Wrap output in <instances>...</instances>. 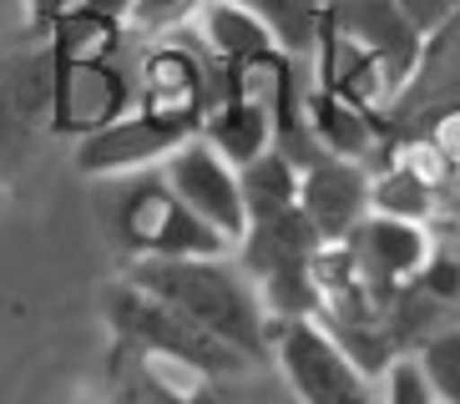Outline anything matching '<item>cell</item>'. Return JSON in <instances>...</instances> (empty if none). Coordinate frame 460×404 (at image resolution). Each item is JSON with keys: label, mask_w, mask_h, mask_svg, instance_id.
I'll list each match as a JSON object with an SVG mask.
<instances>
[{"label": "cell", "mask_w": 460, "mask_h": 404, "mask_svg": "<svg viewBox=\"0 0 460 404\" xmlns=\"http://www.w3.org/2000/svg\"><path fill=\"white\" fill-rule=\"evenodd\" d=\"M344 253H349L359 283L369 288V298L385 303V298H394L400 288H410V283L425 273L435 242H430V233H425V223L369 213L365 223L344 238Z\"/></svg>", "instance_id": "6"}, {"label": "cell", "mask_w": 460, "mask_h": 404, "mask_svg": "<svg viewBox=\"0 0 460 404\" xmlns=\"http://www.w3.org/2000/svg\"><path fill=\"white\" fill-rule=\"evenodd\" d=\"M46 36H51V61H117V51H122V40H127V26L71 5V11H61L46 26Z\"/></svg>", "instance_id": "18"}, {"label": "cell", "mask_w": 460, "mask_h": 404, "mask_svg": "<svg viewBox=\"0 0 460 404\" xmlns=\"http://www.w3.org/2000/svg\"><path fill=\"white\" fill-rule=\"evenodd\" d=\"M107 319L117 329L132 354H147V359H167V364H182L192 374L203 379H223V374H238L243 369V354L228 349L223 338H213L208 329H198L192 319H182L177 309L157 303L152 294L122 283V288H111L107 298Z\"/></svg>", "instance_id": "2"}, {"label": "cell", "mask_w": 460, "mask_h": 404, "mask_svg": "<svg viewBox=\"0 0 460 404\" xmlns=\"http://www.w3.org/2000/svg\"><path fill=\"white\" fill-rule=\"evenodd\" d=\"M182 404H228V400H223V394L213 390V379H198V384L188 390V400H182Z\"/></svg>", "instance_id": "27"}, {"label": "cell", "mask_w": 460, "mask_h": 404, "mask_svg": "<svg viewBox=\"0 0 460 404\" xmlns=\"http://www.w3.org/2000/svg\"><path fill=\"white\" fill-rule=\"evenodd\" d=\"M127 283L152 294L157 303L177 309L243 359L269 354V313L258 303V288L238 263L223 258H132Z\"/></svg>", "instance_id": "1"}, {"label": "cell", "mask_w": 460, "mask_h": 404, "mask_svg": "<svg viewBox=\"0 0 460 404\" xmlns=\"http://www.w3.org/2000/svg\"><path fill=\"white\" fill-rule=\"evenodd\" d=\"M304 121H309L314 147L324 152V157L365 162L369 152H375V117H369L359 101L329 92V86H319V92L304 101ZM365 167H369V162H365Z\"/></svg>", "instance_id": "13"}, {"label": "cell", "mask_w": 460, "mask_h": 404, "mask_svg": "<svg viewBox=\"0 0 460 404\" xmlns=\"http://www.w3.org/2000/svg\"><path fill=\"white\" fill-rule=\"evenodd\" d=\"M0 198H5V177H0Z\"/></svg>", "instance_id": "29"}, {"label": "cell", "mask_w": 460, "mask_h": 404, "mask_svg": "<svg viewBox=\"0 0 460 404\" xmlns=\"http://www.w3.org/2000/svg\"><path fill=\"white\" fill-rule=\"evenodd\" d=\"M182 142L177 127L152 121L147 111H122L117 121L76 136V172L82 177H132L163 167V157Z\"/></svg>", "instance_id": "9"}, {"label": "cell", "mask_w": 460, "mask_h": 404, "mask_svg": "<svg viewBox=\"0 0 460 404\" xmlns=\"http://www.w3.org/2000/svg\"><path fill=\"white\" fill-rule=\"evenodd\" d=\"M132 111V86L111 61H51L46 127L61 136H86Z\"/></svg>", "instance_id": "7"}, {"label": "cell", "mask_w": 460, "mask_h": 404, "mask_svg": "<svg viewBox=\"0 0 460 404\" xmlns=\"http://www.w3.org/2000/svg\"><path fill=\"white\" fill-rule=\"evenodd\" d=\"M82 11H96L107 15V21H117V26H127V11H132V0H76Z\"/></svg>", "instance_id": "26"}, {"label": "cell", "mask_w": 460, "mask_h": 404, "mask_svg": "<svg viewBox=\"0 0 460 404\" xmlns=\"http://www.w3.org/2000/svg\"><path fill=\"white\" fill-rule=\"evenodd\" d=\"M269 354L298 404H375V384L319 319L269 323Z\"/></svg>", "instance_id": "3"}, {"label": "cell", "mask_w": 460, "mask_h": 404, "mask_svg": "<svg viewBox=\"0 0 460 404\" xmlns=\"http://www.w3.org/2000/svg\"><path fill=\"white\" fill-rule=\"evenodd\" d=\"M198 136H203L223 162L243 167L258 152L273 147V121L258 101H248V96H238V92H223V101H208L203 121H198Z\"/></svg>", "instance_id": "12"}, {"label": "cell", "mask_w": 460, "mask_h": 404, "mask_svg": "<svg viewBox=\"0 0 460 404\" xmlns=\"http://www.w3.org/2000/svg\"><path fill=\"white\" fill-rule=\"evenodd\" d=\"M238 192H243V213L248 223H263L273 213L298 207V167L279 147L258 152L253 162L238 167Z\"/></svg>", "instance_id": "17"}, {"label": "cell", "mask_w": 460, "mask_h": 404, "mask_svg": "<svg viewBox=\"0 0 460 404\" xmlns=\"http://www.w3.org/2000/svg\"><path fill=\"white\" fill-rule=\"evenodd\" d=\"M379 404H435L410 354H405V359L385 364V394H379Z\"/></svg>", "instance_id": "22"}, {"label": "cell", "mask_w": 460, "mask_h": 404, "mask_svg": "<svg viewBox=\"0 0 460 404\" xmlns=\"http://www.w3.org/2000/svg\"><path fill=\"white\" fill-rule=\"evenodd\" d=\"M203 11V0H132L127 11V36L142 40H167L192 26V15Z\"/></svg>", "instance_id": "21"}, {"label": "cell", "mask_w": 460, "mask_h": 404, "mask_svg": "<svg viewBox=\"0 0 460 404\" xmlns=\"http://www.w3.org/2000/svg\"><path fill=\"white\" fill-rule=\"evenodd\" d=\"M369 213H385V217H405V223H425L435 213V188L420 182L410 167L390 162L369 172Z\"/></svg>", "instance_id": "19"}, {"label": "cell", "mask_w": 460, "mask_h": 404, "mask_svg": "<svg viewBox=\"0 0 460 404\" xmlns=\"http://www.w3.org/2000/svg\"><path fill=\"white\" fill-rule=\"evenodd\" d=\"M430 142L446 152L450 167H460V101H450V107L440 111V121L430 127Z\"/></svg>", "instance_id": "24"}, {"label": "cell", "mask_w": 460, "mask_h": 404, "mask_svg": "<svg viewBox=\"0 0 460 404\" xmlns=\"http://www.w3.org/2000/svg\"><path fill=\"white\" fill-rule=\"evenodd\" d=\"M71 5H76V0H26V15H31V26H36V31H46L56 15L71 11Z\"/></svg>", "instance_id": "25"}, {"label": "cell", "mask_w": 460, "mask_h": 404, "mask_svg": "<svg viewBox=\"0 0 460 404\" xmlns=\"http://www.w3.org/2000/svg\"><path fill=\"white\" fill-rule=\"evenodd\" d=\"M394 5H400V15H405L420 36H430L440 21H450L460 11V0H394Z\"/></svg>", "instance_id": "23"}, {"label": "cell", "mask_w": 460, "mask_h": 404, "mask_svg": "<svg viewBox=\"0 0 460 404\" xmlns=\"http://www.w3.org/2000/svg\"><path fill=\"white\" fill-rule=\"evenodd\" d=\"M163 182L228 248H238V238L248 233V213H243V192H238V167L233 162H223L203 136L192 132L163 157Z\"/></svg>", "instance_id": "5"}, {"label": "cell", "mask_w": 460, "mask_h": 404, "mask_svg": "<svg viewBox=\"0 0 460 404\" xmlns=\"http://www.w3.org/2000/svg\"><path fill=\"white\" fill-rule=\"evenodd\" d=\"M410 359H415V369H420V379H425V390H430L435 404H460V323L435 329Z\"/></svg>", "instance_id": "20"}, {"label": "cell", "mask_w": 460, "mask_h": 404, "mask_svg": "<svg viewBox=\"0 0 460 404\" xmlns=\"http://www.w3.org/2000/svg\"><path fill=\"white\" fill-rule=\"evenodd\" d=\"M233 5H243L258 26L273 36V46H279L284 56H294V61L319 46L324 15H329L324 0H233Z\"/></svg>", "instance_id": "16"}, {"label": "cell", "mask_w": 460, "mask_h": 404, "mask_svg": "<svg viewBox=\"0 0 460 404\" xmlns=\"http://www.w3.org/2000/svg\"><path fill=\"white\" fill-rule=\"evenodd\" d=\"M117 223H122V242L132 248V258H223L228 253V242L217 238L163 177H147V172H132Z\"/></svg>", "instance_id": "4"}, {"label": "cell", "mask_w": 460, "mask_h": 404, "mask_svg": "<svg viewBox=\"0 0 460 404\" xmlns=\"http://www.w3.org/2000/svg\"><path fill=\"white\" fill-rule=\"evenodd\" d=\"M298 213L324 242H344L369 217V167L349 157H314L298 167Z\"/></svg>", "instance_id": "10"}, {"label": "cell", "mask_w": 460, "mask_h": 404, "mask_svg": "<svg viewBox=\"0 0 460 404\" xmlns=\"http://www.w3.org/2000/svg\"><path fill=\"white\" fill-rule=\"evenodd\" d=\"M208 101H213L208 96V71L188 46H152L142 56V76H137V92H132L137 111H147L152 121L192 136Z\"/></svg>", "instance_id": "8"}, {"label": "cell", "mask_w": 460, "mask_h": 404, "mask_svg": "<svg viewBox=\"0 0 460 404\" xmlns=\"http://www.w3.org/2000/svg\"><path fill=\"white\" fill-rule=\"evenodd\" d=\"M329 26L344 40H354V46L385 71V81H390L394 96H400V86L410 81V71H415V61H420L425 36L400 15L394 0H344V5H329Z\"/></svg>", "instance_id": "11"}, {"label": "cell", "mask_w": 460, "mask_h": 404, "mask_svg": "<svg viewBox=\"0 0 460 404\" xmlns=\"http://www.w3.org/2000/svg\"><path fill=\"white\" fill-rule=\"evenodd\" d=\"M324 248V238L314 233V223L298 207L288 213H273L263 223H248V233L238 238V258H243V273L258 278L269 268H284V263H304Z\"/></svg>", "instance_id": "14"}, {"label": "cell", "mask_w": 460, "mask_h": 404, "mask_svg": "<svg viewBox=\"0 0 460 404\" xmlns=\"http://www.w3.org/2000/svg\"><path fill=\"white\" fill-rule=\"evenodd\" d=\"M192 26H198V40L208 46V56H217L223 66H238V61H248L258 51H279L269 31L258 26L243 5H233V0H203V11L192 15Z\"/></svg>", "instance_id": "15"}, {"label": "cell", "mask_w": 460, "mask_h": 404, "mask_svg": "<svg viewBox=\"0 0 460 404\" xmlns=\"http://www.w3.org/2000/svg\"><path fill=\"white\" fill-rule=\"evenodd\" d=\"M0 107H5V81H0Z\"/></svg>", "instance_id": "28"}]
</instances>
